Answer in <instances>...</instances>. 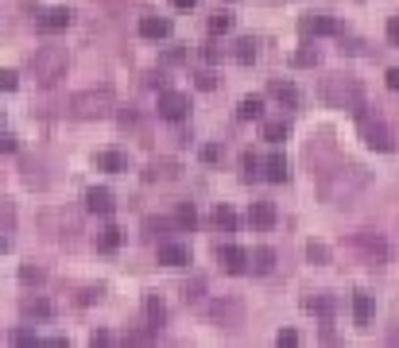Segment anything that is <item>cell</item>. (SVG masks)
Listing matches in <instances>:
<instances>
[{
  "instance_id": "obj_32",
  "label": "cell",
  "mask_w": 399,
  "mask_h": 348,
  "mask_svg": "<svg viewBox=\"0 0 399 348\" xmlns=\"http://www.w3.org/2000/svg\"><path fill=\"white\" fill-rule=\"evenodd\" d=\"M167 229H171V221H163V217H148V221H144V236H148V240L167 236Z\"/></svg>"
},
{
  "instance_id": "obj_28",
  "label": "cell",
  "mask_w": 399,
  "mask_h": 348,
  "mask_svg": "<svg viewBox=\"0 0 399 348\" xmlns=\"http://www.w3.org/2000/svg\"><path fill=\"white\" fill-rule=\"evenodd\" d=\"M287 132H291L287 120H267V124H264V140L267 143H283V140H287Z\"/></svg>"
},
{
  "instance_id": "obj_44",
  "label": "cell",
  "mask_w": 399,
  "mask_h": 348,
  "mask_svg": "<svg viewBox=\"0 0 399 348\" xmlns=\"http://www.w3.org/2000/svg\"><path fill=\"white\" fill-rule=\"evenodd\" d=\"M151 333H155V329H148V333H128V345H148Z\"/></svg>"
},
{
  "instance_id": "obj_7",
  "label": "cell",
  "mask_w": 399,
  "mask_h": 348,
  "mask_svg": "<svg viewBox=\"0 0 399 348\" xmlns=\"http://www.w3.org/2000/svg\"><path fill=\"white\" fill-rule=\"evenodd\" d=\"M186 113H190V101H186L183 93H175V89L159 93V116H163V120H183Z\"/></svg>"
},
{
  "instance_id": "obj_24",
  "label": "cell",
  "mask_w": 399,
  "mask_h": 348,
  "mask_svg": "<svg viewBox=\"0 0 399 348\" xmlns=\"http://www.w3.org/2000/svg\"><path fill=\"white\" fill-rule=\"evenodd\" d=\"M120 240H125V236H120L117 224H105V229H101V236H97V248H101V252H117Z\"/></svg>"
},
{
  "instance_id": "obj_5",
  "label": "cell",
  "mask_w": 399,
  "mask_h": 348,
  "mask_svg": "<svg viewBox=\"0 0 399 348\" xmlns=\"http://www.w3.org/2000/svg\"><path fill=\"white\" fill-rule=\"evenodd\" d=\"M360 186H365V171H360V166H345V174H337V182L326 186V198L341 205V201H349Z\"/></svg>"
},
{
  "instance_id": "obj_18",
  "label": "cell",
  "mask_w": 399,
  "mask_h": 348,
  "mask_svg": "<svg viewBox=\"0 0 399 348\" xmlns=\"http://www.w3.org/2000/svg\"><path fill=\"white\" fill-rule=\"evenodd\" d=\"M171 178H178V166L175 163H148V171H144V182H171Z\"/></svg>"
},
{
  "instance_id": "obj_14",
  "label": "cell",
  "mask_w": 399,
  "mask_h": 348,
  "mask_svg": "<svg viewBox=\"0 0 399 348\" xmlns=\"http://www.w3.org/2000/svg\"><path fill=\"white\" fill-rule=\"evenodd\" d=\"M248 224H252V229H260V232L272 229V224H275V205H272V201H252Z\"/></svg>"
},
{
  "instance_id": "obj_1",
  "label": "cell",
  "mask_w": 399,
  "mask_h": 348,
  "mask_svg": "<svg viewBox=\"0 0 399 348\" xmlns=\"http://www.w3.org/2000/svg\"><path fill=\"white\" fill-rule=\"evenodd\" d=\"M322 97L330 108H345V113H360L365 108V89H360L357 78L349 74H333L322 82Z\"/></svg>"
},
{
  "instance_id": "obj_29",
  "label": "cell",
  "mask_w": 399,
  "mask_h": 348,
  "mask_svg": "<svg viewBox=\"0 0 399 348\" xmlns=\"http://www.w3.org/2000/svg\"><path fill=\"white\" fill-rule=\"evenodd\" d=\"M241 178H244V182H256V178H260V159L252 155V151H244V155H241Z\"/></svg>"
},
{
  "instance_id": "obj_21",
  "label": "cell",
  "mask_w": 399,
  "mask_h": 348,
  "mask_svg": "<svg viewBox=\"0 0 399 348\" xmlns=\"http://www.w3.org/2000/svg\"><path fill=\"white\" fill-rule=\"evenodd\" d=\"M237 116H241V120H260V116H264V97H256V93H252V97H241Z\"/></svg>"
},
{
  "instance_id": "obj_30",
  "label": "cell",
  "mask_w": 399,
  "mask_h": 348,
  "mask_svg": "<svg viewBox=\"0 0 399 348\" xmlns=\"http://www.w3.org/2000/svg\"><path fill=\"white\" fill-rule=\"evenodd\" d=\"M214 224H217L221 232H233V229H237V213H233L229 205H217V209H214Z\"/></svg>"
},
{
  "instance_id": "obj_8",
  "label": "cell",
  "mask_w": 399,
  "mask_h": 348,
  "mask_svg": "<svg viewBox=\"0 0 399 348\" xmlns=\"http://www.w3.org/2000/svg\"><path fill=\"white\" fill-rule=\"evenodd\" d=\"M299 31L302 35H337L341 24L333 16H322V12H307V16L299 20Z\"/></svg>"
},
{
  "instance_id": "obj_43",
  "label": "cell",
  "mask_w": 399,
  "mask_h": 348,
  "mask_svg": "<svg viewBox=\"0 0 399 348\" xmlns=\"http://www.w3.org/2000/svg\"><path fill=\"white\" fill-rule=\"evenodd\" d=\"M388 39H391V47H399V16L388 20Z\"/></svg>"
},
{
  "instance_id": "obj_11",
  "label": "cell",
  "mask_w": 399,
  "mask_h": 348,
  "mask_svg": "<svg viewBox=\"0 0 399 348\" xmlns=\"http://www.w3.org/2000/svg\"><path fill=\"white\" fill-rule=\"evenodd\" d=\"M372 314H376V302H372V294L357 290V294H353V321H357L360 329H368V325H372Z\"/></svg>"
},
{
  "instance_id": "obj_25",
  "label": "cell",
  "mask_w": 399,
  "mask_h": 348,
  "mask_svg": "<svg viewBox=\"0 0 399 348\" xmlns=\"http://www.w3.org/2000/svg\"><path fill=\"white\" fill-rule=\"evenodd\" d=\"M272 267H275V252L272 248H256V252H252V271H256V275H272Z\"/></svg>"
},
{
  "instance_id": "obj_2",
  "label": "cell",
  "mask_w": 399,
  "mask_h": 348,
  "mask_svg": "<svg viewBox=\"0 0 399 348\" xmlns=\"http://www.w3.org/2000/svg\"><path fill=\"white\" fill-rule=\"evenodd\" d=\"M70 70V58L62 47H39L31 55V74H35V85L50 89V85H59Z\"/></svg>"
},
{
  "instance_id": "obj_45",
  "label": "cell",
  "mask_w": 399,
  "mask_h": 348,
  "mask_svg": "<svg viewBox=\"0 0 399 348\" xmlns=\"http://www.w3.org/2000/svg\"><path fill=\"white\" fill-rule=\"evenodd\" d=\"M90 345H93V348H97V345H113V337H108L105 329H97V333H93V337H90Z\"/></svg>"
},
{
  "instance_id": "obj_48",
  "label": "cell",
  "mask_w": 399,
  "mask_h": 348,
  "mask_svg": "<svg viewBox=\"0 0 399 348\" xmlns=\"http://www.w3.org/2000/svg\"><path fill=\"white\" fill-rule=\"evenodd\" d=\"M120 124H125V128L136 124V113H132V108H125V113H120Z\"/></svg>"
},
{
  "instance_id": "obj_16",
  "label": "cell",
  "mask_w": 399,
  "mask_h": 348,
  "mask_svg": "<svg viewBox=\"0 0 399 348\" xmlns=\"http://www.w3.org/2000/svg\"><path fill=\"white\" fill-rule=\"evenodd\" d=\"M140 35H144V39H167V35H171V20H163V16H144V20H140Z\"/></svg>"
},
{
  "instance_id": "obj_19",
  "label": "cell",
  "mask_w": 399,
  "mask_h": 348,
  "mask_svg": "<svg viewBox=\"0 0 399 348\" xmlns=\"http://www.w3.org/2000/svg\"><path fill=\"white\" fill-rule=\"evenodd\" d=\"M144 314H148L151 329H159V325L167 321V302L159 298V294H148V298H144Z\"/></svg>"
},
{
  "instance_id": "obj_26",
  "label": "cell",
  "mask_w": 399,
  "mask_h": 348,
  "mask_svg": "<svg viewBox=\"0 0 399 348\" xmlns=\"http://www.w3.org/2000/svg\"><path fill=\"white\" fill-rule=\"evenodd\" d=\"M225 31H233V12L217 8L214 16H209V35H225Z\"/></svg>"
},
{
  "instance_id": "obj_6",
  "label": "cell",
  "mask_w": 399,
  "mask_h": 348,
  "mask_svg": "<svg viewBox=\"0 0 399 348\" xmlns=\"http://www.w3.org/2000/svg\"><path fill=\"white\" fill-rule=\"evenodd\" d=\"M217 259H221V267L229 275H244L252 263V256L244 248H237V244H221V248H217Z\"/></svg>"
},
{
  "instance_id": "obj_46",
  "label": "cell",
  "mask_w": 399,
  "mask_h": 348,
  "mask_svg": "<svg viewBox=\"0 0 399 348\" xmlns=\"http://www.w3.org/2000/svg\"><path fill=\"white\" fill-rule=\"evenodd\" d=\"M148 85H151V89H159V93H163L167 78H163V74H148Z\"/></svg>"
},
{
  "instance_id": "obj_39",
  "label": "cell",
  "mask_w": 399,
  "mask_h": 348,
  "mask_svg": "<svg viewBox=\"0 0 399 348\" xmlns=\"http://www.w3.org/2000/svg\"><path fill=\"white\" fill-rule=\"evenodd\" d=\"M20 147V140L12 132H0V155H12V151Z\"/></svg>"
},
{
  "instance_id": "obj_3",
  "label": "cell",
  "mask_w": 399,
  "mask_h": 348,
  "mask_svg": "<svg viewBox=\"0 0 399 348\" xmlns=\"http://www.w3.org/2000/svg\"><path fill=\"white\" fill-rule=\"evenodd\" d=\"M108 108H113V89H108V85L85 89L70 101V113H74L78 120H101V116H108Z\"/></svg>"
},
{
  "instance_id": "obj_23",
  "label": "cell",
  "mask_w": 399,
  "mask_h": 348,
  "mask_svg": "<svg viewBox=\"0 0 399 348\" xmlns=\"http://www.w3.org/2000/svg\"><path fill=\"white\" fill-rule=\"evenodd\" d=\"M175 224L183 232H194V229H198V209H194L190 201H183V205L175 209Z\"/></svg>"
},
{
  "instance_id": "obj_40",
  "label": "cell",
  "mask_w": 399,
  "mask_h": 348,
  "mask_svg": "<svg viewBox=\"0 0 399 348\" xmlns=\"http://www.w3.org/2000/svg\"><path fill=\"white\" fill-rule=\"evenodd\" d=\"M202 58H206L209 66H214L217 58H221V47H217V43H214V39H209V43H202Z\"/></svg>"
},
{
  "instance_id": "obj_38",
  "label": "cell",
  "mask_w": 399,
  "mask_h": 348,
  "mask_svg": "<svg viewBox=\"0 0 399 348\" xmlns=\"http://www.w3.org/2000/svg\"><path fill=\"white\" fill-rule=\"evenodd\" d=\"M275 345H279V348H295V345H299V333H295V329H279Z\"/></svg>"
},
{
  "instance_id": "obj_47",
  "label": "cell",
  "mask_w": 399,
  "mask_h": 348,
  "mask_svg": "<svg viewBox=\"0 0 399 348\" xmlns=\"http://www.w3.org/2000/svg\"><path fill=\"white\" fill-rule=\"evenodd\" d=\"M388 89H396V93H399V66H391V70H388Z\"/></svg>"
},
{
  "instance_id": "obj_41",
  "label": "cell",
  "mask_w": 399,
  "mask_h": 348,
  "mask_svg": "<svg viewBox=\"0 0 399 348\" xmlns=\"http://www.w3.org/2000/svg\"><path fill=\"white\" fill-rule=\"evenodd\" d=\"M12 345H39V337H35L31 329H16L12 333Z\"/></svg>"
},
{
  "instance_id": "obj_31",
  "label": "cell",
  "mask_w": 399,
  "mask_h": 348,
  "mask_svg": "<svg viewBox=\"0 0 399 348\" xmlns=\"http://www.w3.org/2000/svg\"><path fill=\"white\" fill-rule=\"evenodd\" d=\"M302 310H310V314H322V317H330V314H333V298H326V294H314V298H307V302H302Z\"/></svg>"
},
{
  "instance_id": "obj_12",
  "label": "cell",
  "mask_w": 399,
  "mask_h": 348,
  "mask_svg": "<svg viewBox=\"0 0 399 348\" xmlns=\"http://www.w3.org/2000/svg\"><path fill=\"white\" fill-rule=\"evenodd\" d=\"M159 263L163 267H186L190 263V248H186V244H159Z\"/></svg>"
},
{
  "instance_id": "obj_9",
  "label": "cell",
  "mask_w": 399,
  "mask_h": 348,
  "mask_svg": "<svg viewBox=\"0 0 399 348\" xmlns=\"http://www.w3.org/2000/svg\"><path fill=\"white\" fill-rule=\"evenodd\" d=\"M85 205H90L93 213L108 217L117 209V198H113V190H105V186H93V190H85Z\"/></svg>"
},
{
  "instance_id": "obj_50",
  "label": "cell",
  "mask_w": 399,
  "mask_h": 348,
  "mask_svg": "<svg viewBox=\"0 0 399 348\" xmlns=\"http://www.w3.org/2000/svg\"><path fill=\"white\" fill-rule=\"evenodd\" d=\"M0 252H8V236H0Z\"/></svg>"
},
{
  "instance_id": "obj_37",
  "label": "cell",
  "mask_w": 399,
  "mask_h": 348,
  "mask_svg": "<svg viewBox=\"0 0 399 348\" xmlns=\"http://www.w3.org/2000/svg\"><path fill=\"white\" fill-rule=\"evenodd\" d=\"M0 89H4V93L20 89V74H16V70H0Z\"/></svg>"
},
{
  "instance_id": "obj_33",
  "label": "cell",
  "mask_w": 399,
  "mask_h": 348,
  "mask_svg": "<svg viewBox=\"0 0 399 348\" xmlns=\"http://www.w3.org/2000/svg\"><path fill=\"white\" fill-rule=\"evenodd\" d=\"M307 259H310V263H330V248L318 244V240H310L307 244Z\"/></svg>"
},
{
  "instance_id": "obj_49",
  "label": "cell",
  "mask_w": 399,
  "mask_h": 348,
  "mask_svg": "<svg viewBox=\"0 0 399 348\" xmlns=\"http://www.w3.org/2000/svg\"><path fill=\"white\" fill-rule=\"evenodd\" d=\"M171 4H175V8H194L198 0H171Z\"/></svg>"
},
{
  "instance_id": "obj_22",
  "label": "cell",
  "mask_w": 399,
  "mask_h": 348,
  "mask_svg": "<svg viewBox=\"0 0 399 348\" xmlns=\"http://www.w3.org/2000/svg\"><path fill=\"white\" fill-rule=\"evenodd\" d=\"M264 178H267V182H275V186L287 182V159H283V155L267 159V163H264Z\"/></svg>"
},
{
  "instance_id": "obj_17",
  "label": "cell",
  "mask_w": 399,
  "mask_h": 348,
  "mask_svg": "<svg viewBox=\"0 0 399 348\" xmlns=\"http://www.w3.org/2000/svg\"><path fill=\"white\" fill-rule=\"evenodd\" d=\"M267 93H272V97L279 101V105H287V108L299 105V89H295L291 82H279V78H275V82H267Z\"/></svg>"
},
{
  "instance_id": "obj_35",
  "label": "cell",
  "mask_w": 399,
  "mask_h": 348,
  "mask_svg": "<svg viewBox=\"0 0 399 348\" xmlns=\"http://www.w3.org/2000/svg\"><path fill=\"white\" fill-rule=\"evenodd\" d=\"M291 62H295V66H318V50L314 47H302V50H295V55H291Z\"/></svg>"
},
{
  "instance_id": "obj_42",
  "label": "cell",
  "mask_w": 399,
  "mask_h": 348,
  "mask_svg": "<svg viewBox=\"0 0 399 348\" xmlns=\"http://www.w3.org/2000/svg\"><path fill=\"white\" fill-rule=\"evenodd\" d=\"M217 159H221V147H217V143H206V147H202V163H217Z\"/></svg>"
},
{
  "instance_id": "obj_36",
  "label": "cell",
  "mask_w": 399,
  "mask_h": 348,
  "mask_svg": "<svg viewBox=\"0 0 399 348\" xmlns=\"http://www.w3.org/2000/svg\"><path fill=\"white\" fill-rule=\"evenodd\" d=\"M194 85H198V89H206V93H209V89H217V74H214L209 66H206V70H198V74H194Z\"/></svg>"
},
{
  "instance_id": "obj_20",
  "label": "cell",
  "mask_w": 399,
  "mask_h": 348,
  "mask_svg": "<svg viewBox=\"0 0 399 348\" xmlns=\"http://www.w3.org/2000/svg\"><path fill=\"white\" fill-rule=\"evenodd\" d=\"M20 314H24V317H39V321H47V317H55V306H50L47 298H24V302H20Z\"/></svg>"
},
{
  "instance_id": "obj_34",
  "label": "cell",
  "mask_w": 399,
  "mask_h": 348,
  "mask_svg": "<svg viewBox=\"0 0 399 348\" xmlns=\"http://www.w3.org/2000/svg\"><path fill=\"white\" fill-rule=\"evenodd\" d=\"M20 282H27V287H39V282H43V267L24 263V267H20Z\"/></svg>"
},
{
  "instance_id": "obj_13",
  "label": "cell",
  "mask_w": 399,
  "mask_h": 348,
  "mask_svg": "<svg viewBox=\"0 0 399 348\" xmlns=\"http://www.w3.org/2000/svg\"><path fill=\"white\" fill-rule=\"evenodd\" d=\"M357 248L365 252L372 263H384V259H388V244H384L380 236H372V232H360V236H357Z\"/></svg>"
},
{
  "instance_id": "obj_4",
  "label": "cell",
  "mask_w": 399,
  "mask_h": 348,
  "mask_svg": "<svg viewBox=\"0 0 399 348\" xmlns=\"http://www.w3.org/2000/svg\"><path fill=\"white\" fill-rule=\"evenodd\" d=\"M357 120H360V136H365V143L372 151H391V147H396V140H391L388 124H384L380 116H372V113H365V108H360Z\"/></svg>"
},
{
  "instance_id": "obj_27",
  "label": "cell",
  "mask_w": 399,
  "mask_h": 348,
  "mask_svg": "<svg viewBox=\"0 0 399 348\" xmlns=\"http://www.w3.org/2000/svg\"><path fill=\"white\" fill-rule=\"evenodd\" d=\"M233 58L241 62V66H252V62H256V43H252V39H237Z\"/></svg>"
},
{
  "instance_id": "obj_10",
  "label": "cell",
  "mask_w": 399,
  "mask_h": 348,
  "mask_svg": "<svg viewBox=\"0 0 399 348\" xmlns=\"http://www.w3.org/2000/svg\"><path fill=\"white\" fill-rule=\"evenodd\" d=\"M70 20H74V12H70V8H47L35 24H39V31H66Z\"/></svg>"
},
{
  "instance_id": "obj_15",
  "label": "cell",
  "mask_w": 399,
  "mask_h": 348,
  "mask_svg": "<svg viewBox=\"0 0 399 348\" xmlns=\"http://www.w3.org/2000/svg\"><path fill=\"white\" fill-rule=\"evenodd\" d=\"M97 171H108V174H120L128 171V155L117 147H108V151H97Z\"/></svg>"
}]
</instances>
